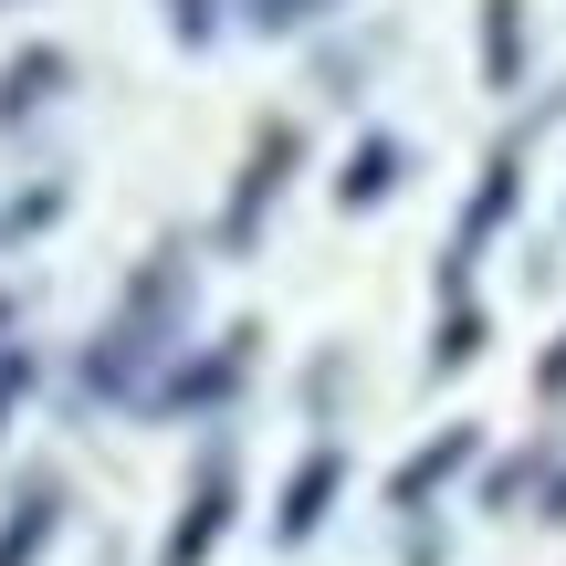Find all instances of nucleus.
<instances>
[{
	"label": "nucleus",
	"mask_w": 566,
	"mask_h": 566,
	"mask_svg": "<svg viewBox=\"0 0 566 566\" xmlns=\"http://www.w3.org/2000/svg\"><path fill=\"white\" fill-rule=\"evenodd\" d=\"M336 0H242V21L252 32H304V21H325Z\"/></svg>",
	"instance_id": "ddd939ff"
},
{
	"label": "nucleus",
	"mask_w": 566,
	"mask_h": 566,
	"mask_svg": "<svg viewBox=\"0 0 566 566\" xmlns=\"http://www.w3.org/2000/svg\"><path fill=\"white\" fill-rule=\"evenodd\" d=\"M336 483H346V462H336V451H304V462H294V483H283V514H273V535H283V546H304V535L325 525Z\"/></svg>",
	"instance_id": "39448f33"
},
{
	"label": "nucleus",
	"mask_w": 566,
	"mask_h": 566,
	"mask_svg": "<svg viewBox=\"0 0 566 566\" xmlns=\"http://www.w3.org/2000/svg\"><path fill=\"white\" fill-rule=\"evenodd\" d=\"M546 514H556V525H566V472H556V483H546Z\"/></svg>",
	"instance_id": "f3484780"
},
{
	"label": "nucleus",
	"mask_w": 566,
	"mask_h": 566,
	"mask_svg": "<svg viewBox=\"0 0 566 566\" xmlns=\"http://www.w3.org/2000/svg\"><path fill=\"white\" fill-rule=\"evenodd\" d=\"M472 357H483V315L451 304V315H441V346H430V378H451V367H472Z\"/></svg>",
	"instance_id": "f8f14e48"
},
{
	"label": "nucleus",
	"mask_w": 566,
	"mask_h": 566,
	"mask_svg": "<svg viewBox=\"0 0 566 566\" xmlns=\"http://www.w3.org/2000/svg\"><path fill=\"white\" fill-rule=\"evenodd\" d=\"M21 388H32V357H21V346H11V357H0V420H11V409H21Z\"/></svg>",
	"instance_id": "4468645a"
},
{
	"label": "nucleus",
	"mask_w": 566,
	"mask_h": 566,
	"mask_svg": "<svg viewBox=\"0 0 566 566\" xmlns=\"http://www.w3.org/2000/svg\"><path fill=\"white\" fill-rule=\"evenodd\" d=\"M483 84H525V0H483Z\"/></svg>",
	"instance_id": "0eeeda50"
},
{
	"label": "nucleus",
	"mask_w": 566,
	"mask_h": 566,
	"mask_svg": "<svg viewBox=\"0 0 566 566\" xmlns=\"http://www.w3.org/2000/svg\"><path fill=\"white\" fill-rule=\"evenodd\" d=\"M399 168H409V158H399V137H367L357 158L336 168V200H346V210H378L388 189H399Z\"/></svg>",
	"instance_id": "6e6552de"
},
{
	"label": "nucleus",
	"mask_w": 566,
	"mask_h": 566,
	"mask_svg": "<svg viewBox=\"0 0 566 566\" xmlns=\"http://www.w3.org/2000/svg\"><path fill=\"white\" fill-rule=\"evenodd\" d=\"M462 462H472V430L451 420L441 441H420V451H409L399 472H388V504H399V514H420V504H430V493H441V483H451V472H462Z\"/></svg>",
	"instance_id": "423d86ee"
},
{
	"label": "nucleus",
	"mask_w": 566,
	"mask_h": 566,
	"mask_svg": "<svg viewBox=\"0 0 566 566\" xmlns=\"http://www.w3.org/2000/svg\"><path fill=\"white\" fill-rule=\"evenodd\" d=\"M168 21H179V42H210V0H168Z\"/></svg>",
	"instance_id": "2eb2a0df"
},
{
	"label": "nucleus",
	"mask_w": 566,
	"mask_h": 566,
	"mask_svg": "<svg viewBox=\"0 0 566 566\" xmlns=\"http://www.w3.org/2000/svg\"><path fill=\"white\" fill-rule=\"evenodd\" d=\"M514 189H525V158L514 147H493V168H483V189H472V210H462V242H451V294H462V273H472V252L493 242V221L514 210Z\"/></svg>",
	"instance_id": "20e7f679"
},
{
	"label": "nucleus",
	"mask_w": 566,
	"mask_h": 566,
	"mask_svg": "<svg viewBox=\"0 0 566 566\" xmlns=\"http://www.w3.org/2000/svg\"><path fill=\"white\" fill-rule=\"evenodd\" d=\"M168 315H189V273H179V263H147V283L126 294V315H116V336L84 357V388L126 399V388H137V367L168 346Z\"/></svg>",
	"instance_id": "f257e3e1"
},
{
	"label": "nucleus",
	"mask_w": 566,
	"mask_h": 566,
	"mask_svg": "<svg viewBox=\"0 0 566 566\" xmlns=\"http://www.w3.org/2000/svg\"><path fill=\"white\" fill-rule=\"evenodd\" d=\"M294 158H304L294 126H263V137H252L242 179H231V210H221V252H252V231H263V210H273V189H283V168H294Z\"/></svg>",
	"instance_id": "f03ea898"
},
{
	"label": "nucleus",
	"mask_w": 566,
	"mask_h": 566,
	"mask_svg": "<svg viewBox=\"0 0 566 566\" xmlns=\"http://www.w3.org/2000/svg\"><path fill=\"white\" fill-rule=\"evenodd\" d=\"M535 388H546V399H566V336L546 346V357H535Z\"/></svg>",
	"instance_id": "dca6fc26"
},
{
	"label": "nucleus",
	"mask_w": 566,
	"mask_h": 566,
	"mask_svg": "<svg viewBox=\"0 0 566 566\" xmlns=\"http://www.w3.org/2000/svg\"><path fill=\"white\" fill-rule=\"evenodd\" d=\"M53 84H63V53H53V42H42V53H21L11 74H0V116H32V105L53 95Z\"/></svg>",
	"instance_id": "9d476101"
},
{
	"label": "nucleus",
	"mask_w": 566,
	"mask_h": 566,
	"mask_svg": "<svg viewBox=\"0 0 566 566\" xmlns=\"http://www.w3.org/2000/svg\"><path fill=\"white\" fill-rule=\"evenodd\" d=\"M231 378H242V346H221V357H200L189 378H168L158 399H168V409H210V399H231Z\"/></svg>",
	"instance_id": "9b49d317"
},
{
	"label": "nucleus",
	"mask_w": 566,
	"mask_h": 566,
	"mask_svg": "<svg viewBox=\"0 0 566 566\" xmlns=\"http://www.w3.org/2000/svg\"><path fill=\"white\" fill-rule=\"evenodd\" d=\"M0 325H11V294H0Z\"/></svg>",
	"instance_id": "a211bd4d"
},
{
	"label": "nucleus",
	"mask_w": 566,
	"mask_h": 566,
	"mask_svg": "<svg viewBox=\"0 0 566 566\" xmlns=\"http://www.w3.org/2000/svg\"><path fill=\"white\" fill-rule=\"evenodd\" d=\"M221 525H231V451H200V483H189V514L168 525L158 566H200L210 546H221Z\"/></svg>",
	"instance_id": "7ed1b4c3"
},
{
	"label": "nucleus",
	"mask_w": 566,
	"mask_h": 566,
	"mask_svg": "<svg viewBox=\"0 0 566 566\" xmlns=\"http://www.w3.org/2000/svg\"><path fill=\"white\" fill-rule=\"evenodd\" d=\"M53 535V483H21V514H0V566H32Z\"/></svg>",
	"instance_id": "1a4fd4ad"
}]
</instances>
